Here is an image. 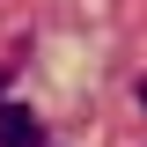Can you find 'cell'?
Masks as SVG:
<instances>
[{"instance_id":"7a4b0ae2","label":"cell","mask_w":147,"mask_h":147,"mask_svg":"<svg viewBox=\"0 0 147 147\" xmlns=\"http://www.w3.org/2000/svg\"><path fill=\"white\" fill-rule=\"evenodd\" d=\"M132 96H140V110H147V74H140V81H132Z\"/></svg>"},{"instance_id":"6da1fadb","label":"cell","mask_w":147,"mask_h":147,"mask_svg":"<svg viewBox=\"0 0 147 147\" xmlns=\"http://www.w3.org/2000/svg\"><path fill=\"white\" fill-rule=\"evenodd\" d=\"M0 147H44V118L30 103H0Z\"/></svg>"},{"instance_id":"3957f363","label":"cell","mask_w":147,"mask_h":147,"mask_svg":"<svg viewBox=\"0 0 147 147\" xmlns=\"http://www.w3.org/2000/svg\"><path fill=\"white\" fill-rule=\"evenodd\" d=\"M0 103H7V66H0Z\"/></svg>"}]
</instances>
